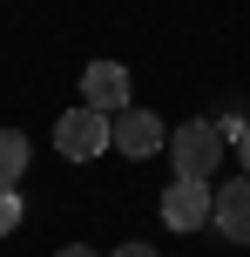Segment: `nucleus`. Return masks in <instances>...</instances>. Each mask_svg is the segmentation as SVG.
I'll return each instance as SVG.
<instances>
[{
	"label": "nucleus",
	"mask_w": 250,
	"mask_h": 257,
	"mask_svg": "<svg viewBox=\"0 0 250 257\" xmlns=\"http://www.w3.org/2000/svg\"><path fill=\"white\" fill-rule=\"evenodd\" d=\"M108 142H115V115H102V108H88V102L54 122V149H61L68 163H88V156H102Z\"/></svg>",
	"instance_id": "nucleus-1"
},
{
	"label": "nucleus",
	"mask_w": 250,
	"mask_h": 257,
	"mask_svg": "<svg viewBox=\"0 0 250 257\" xmlns=\"http://www.w3.org/2000/svg\"><path fill=\"white\" fill-rule=\"evenodd\" d=\"M210 210H216V190L196 183V176H176L169 190H162V223H169V230H203Z\"/></svg>",
	"instance_id": "nucleus-3"
},
{
	"label": "nucleus",
	"mask_w": 250,
	"mask_h": 257,
	"mask_svg": "<svg viewBox=\"0 0 250 257\" xmlns=\"http://www.w3.org/2000/svg\"><path fill=\"white\" fill-rule=\"evenodd\" d=\"M81 102L102 108V115H122V108H129V68H122V61H88V75H81Z\"/></svg>",
	"instance_id": "nucleus-5"
},
{
	"label": "nucleus",
	"mask_w": 250,
	"mask_h": 257,
	"mask_svg": "<svg viewBox=\"0 0 250 257\" xmlns=\"http://www.w3.org/2000/svg\"><path fill=\"white\" fill-rule=\"evenodd\" d=\"M54 257H95V250L88 244H68V250H54Z\"/></svg>",
	"instance_id": "nucleus-11"
},
{
	"label": "nucleus",
	"mask_w": 250,
	"mask_h": 257,
	"mask_svg": "<svg viewBox=\"0 0 250 257\" xmlns=\"http://www.w3.org/2000/svg\"><path fill=\"white\" fill-rule=\"evenodd\" d=\"M21 169H27V136L0 128V190H21Z\"/></svg>",
	"instance_id": "nucleus-7"
},
{
	"label": "nucleus",
	"mask_w": 250,
	"mask_h": 257,
	"mask_svg": "<svg viewBox=\"0 0 250 257\" xmlns=\"http://www.w3.org/2000/svg\"><path fill=\"white\" fill-rule=\"evenodd\" d=\"M162 142H169V128L149 115V108H122V115H115V142H108V149H122L129 163H142V156H162Z\"/></svg>",
	"instance_id": "nucleus-4"
},
{
	"label": "nucleus",
	"mask_w": 250,
	"mask_h": 257,
	"mask_svg": "<svg viewBox=\"0 0 250 257\" xmlns=\"http://www.w3.org/2000/svg\"><path fill=\"white\" fill-rule=\"evenodd\" d=\"M169 156H176V176H196V183H210L216 156H223V136H216V122H210V115L183 122V128H176V142H169Z\"/></svg>",
	"instance_id": "nucleus-2"
},
{
	"label": "nucleus",
	"mask_w": 250,
	"mask_h": 257,
	"mask_svg": "<svg viewBox=\"0 0 250 257\" xmlns=\"http://www.w3.org/2000/svg\"><path fill=\"white\" fill-rule=\"evenodd\" d=\"M21 190H0V237H7V230H21Z\"/></svg>",
	"instance_id": "nucleus-8"
},
{
	"label": "nucleus",
	"mask_w": 250,
	"mask_h": 257,
	"mask_svg": "<svg viewBox=\"0 0 250 257\" xmlns=\"http://www.w3.org/2000/svg\"><path fill=\"white\" fill-rule=\"evenodd\" d=\"M108 257H156L149 244H122V250H108Z\"/></svg>",
	"instance_id": "nucleus-10"
},
{
	"label": "nucleus",
	"mask_w": 250,
	"mask_h": 257,
	"mask_svg": "<svg viewBox=\"0 0 250 257\" xmlns=\"http://www.w3.org/2000/svg\"><path fill=\"white\" fill-rule=\"evenodd\" d=\"M210 223L230 237V244H250V176H237V183H223V190H216Z\"/></svg>",
	"instance_id": "nucleus-6"
},
{
	"label": "nucleus",
	"mask_w": 250,
	"mask_h": 257,
	"mask_svg": "<svg viewBox=\"0 0 250 257\" xmlns=\"http://www.w3.org/2000/svg\"><path fill=\"white\" fill-rule=\"evenodd\" d=\"M237 163H243V176H250V136H243V142H237Z\"/></svg>",
	"instance_id": "nucleus-12"
},
{
	"label": "nucleus",
	"mask_w": 250,
	"mask_h": 257,
	"mask_svg": "<svg viewBox=\"0 0 250 257\" xmlns=\"http://www.w3.org/2000/svg\"><path fill=\"white\" fill-rule=\"evenodd\" d=\"M210 122H216V136H223V142H243V136H250V122L237 115V108H223V115H210Z\"/></svg>",
	"instance_id": "nucleus-9"
}]
</instances>
